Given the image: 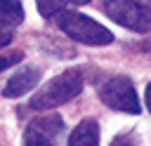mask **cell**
Instances as JSON below:
<instances>
[{
  "label": "cell",
  "instance_id": "obj_6",
  "mask_svg": "<svg viewBox=\"0 0 151 146\" xmlns=\"http://www.w3.org/2000/svg\"><path fill=\"white\" fill-rule=\"evenodd\" d=\"M40 80V68L35 66H21L5 85V97H21L26 92H31Z\"/></svg>",
  "mask_w": 151,
  "mask_h": 146
},
{
  "label": "cell",
  "instance_id": "obj_1",
  "mask_svg": "<svg viewBox=\"0 0 151 146\" xmlns=\"http://www.w3.org/2000/svg\"><path fill=\"white\" fill-rule=\"evenodd\" d=\"M80 89H83V73L78 68H68V71L54 75L50 82H45L33 94V99L28 101V108L31 111H50V108H57V106L71 101L73 97H78Z\"/></svg>",
  "mask_w": 151,
  "mask_h": 146
},
{
  "label": "cell",
  "instance_id": "obj_5",
  "mask_svg": "<svg viewBox=\"0 0 151 146\" xmlns=\"http://www.w3.org/2000/svg\"><path fill=\"white\" fill-rule=\"evenodd\" d=\"M61 118L59 115H47V118H38L28 125V130L24 132V146H54L52 137L61 132Z\"/></svg>",
  "mask_w": 151,
  "mask_h": 146
},
{
  "label": "cell",
  "instance_id": "obj_13",
  "mask_svg": "<svg viewBox=\"0 0 151 146\" xmlns=\"http://www.w3.org/2000/svg\"><path fill=\"white\" fill-rule=\"evenodd\" d=\"M144 99H146V106H149V111H151V82L146 85V92H144Z\"/></svg>",
  "mask_w": 151,
  "mask_h": 146
},
{
  "label": "cell",
  "instance_id": "obj_11",
  "mask_svg": "<svg viewBox=\"0 0 151 146\" xmlns=\"http://www.w3.org/2000/svg\"><path fill=\"white\" fill-rule=\"evenodd\" d=\"M12 38H14V28H12V26H7V24H0V47L9 45V42H12Z\"/></svg>",
  "mask_w": 151,
  "mask_h": 146
},
{
  "label": "cell",
  "instance_id": "obj_4",
  "mask_svg": "<svg viewBox=\"0 0 151 146\" xmlns=\"http://www.w3.org/2000/svg\"><path fill=\"white\" fill-rule=\"evenodd\" d=\"M99 99L113 108V111H120V113H132L137 115L139 113V99H137V92H134V85L130 78L125 75H118V78H111L106 80L101 87H99Z\"/></svg>",
  "mask_w": 151,
  "mask_h": 146
},
{
  "label": "cell",
  "instance_id": "obj_9",
  "mask_svg": "<svg viewBox=\"0 0 151 146\" xmlns=\"http://www.w3.org/2000/svg\"><path fill=\"white\" fill-rule=\"evenodd\" d=\"M90 0H35V7L42 16H54L57 12L68 9L71 5H85Z\"/></svg>",
  "mask_w": 151,
  "mask_h": 146
},
{
  "label": "cell",
  "instance_id": "obj_7",
  "mask_svg": "<svg viewBox=\"0 0 151 146\" xmlns=\"http://www.w3.org/2000/svg\"><path fill=\"white\" fill-rule=\"evenodd\" d=\"M68 146H99V125L94 118H85L68 137Z\"/></svg>",
  "mask_w": 151,
  "mask_h": 146
},
{
  "label": "cell",
  "instance_id": "obj_2",
  "mask_svg": "<svg viewBox=\"0 0 151 146\" xmlns=\"http://www.w3.org/2000/svg\"><path fill=\"white\" fill-rule=\"evenodd\" d=\"M57 26L76 42H83V45H90V47H104V45H111L113 42V33L97 24L94 19L80 14V12H71V9H64V12H57Z\"/></svg>",
  "mask_w": 151,
  "mask_h": 146
},
{
  "label": "cell",
  "instance_id": "obj_3",
  "mask_svg": "<svg viewBox=\"0 0 151 146\" xmlns=\"http://www.w3.org/2000/svg\"><path fill=\"white\" fill-rule=\"evenodd\" d=\"M101 9L109 19L134 33L151 31V9L139 0H101Z\"/></svg>",
  "mask_w": 151,
  "mask_h": 146
},
{
  "label": "cell",
  "instance_id": "obj_10",
  "mask_svg": "<svg viewBox=\"0 0 151 146\" xmlns=\"http://www.w3.org/2000/svg\"><path fill=\"white\" fill-rule=\"evenodd\" d=\"M111 146H139V141L134 134H118V137H113Z\"/></svg>",
  "mask_w": 151,
  "mask_h": 146
},
{
  "label": "cell",
  "instance_id": "obj_12",
  "mask_svg": "<svg viewBox=\"0 0 151 146\" xmlns=\"http://www.w3.org/2000/svg\"><path fill=\"white\" fill-rule=\"evenodd\" d=\"M17 61H21V54H19V52H14V54H0V71L14 66Z\"/></svg>",
  "mask_w": 151,
  "mask_h": 146
},
{
  "label": "cell",
  "instance_id": "obj_8",
  "mask_svg": "<svg viewBox=\"0 0 151 146\" xmlns=\"http://www.w3.org/2000/svg\"><path fill=\"white\" fill-rule=\"evenodd\" d=\"M24 21V5L21 0H0V24L17 26Z\"/></svg>",
  "mask_w": 151,
  "mask_h": 146
}]
</instances>
